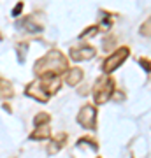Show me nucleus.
<instances>
[{"label": "nucleus", "mask_w": 151, "mask_h": 158, "mask_svg": "<svg viewBox=\"0 0 151 158\" xmlns=\"http://www.w3.org/2000/svg\"><path fill=\"white\" fill-rule=\"evenodd\" d=\"M93 55H95V49L88 48V46H79V48H72L70 49L72 60H86V58H91Z\"/></svg>", "instance_id": "20e7f679"}, {"label": "nucleus", "mask_w": 151, "mask_h": 158, "mask_svg": "<svg viewBox=\"0 0 151 158\" xmlns=\"http://www.w3.org/2000/svg\"><path fill=\"white\" fill-rule=\"evenodd\" d=\"M21 4H19V6H18V7H14V11H12V14H14V16H16V14H18V12H19V11H21Z\"/></svg>", "instance_id": "6e6552de"}, {"label": "nucleus", "mask_w": 151, "mask_h": 158, "mask_svg": "<svg viewBox=\"0 0 151 158\" xmlns=\"http://www.w3.org/2000/svg\"><path fill=\"white\" fill-rule=\"evenodd\" d=\"M112 90H114L112 81H109V79H100V81L97 83V86H95V100L99 102V104L106 102L107 98L111 97Z\"/></svg>", "instance_id": "f257e3e1"}, {"label": "nucleus", "mask_w": 151, "mask_h": 158, "mask_svg": "<svg viewBox=\"0 0 151 158\" xmlns=\"http://www.w3.org/2000/svg\"><path fill=\"white\" fill-rule=\"evenodd\" d=\"M48 116H46V114H40V116H37V118H35V125H37V127H39V123H42V121H48Z\"/></svg>", "instance_id": "0eeeda50"}, {"label": "nucleus", "mask_w": 151, "mask_h": 158, "mask_svg": "<svg viewBox=\"0 0 151 158\" xmlns=\"http://www.w3.org/2000/svg\"><path fill=\"white\" fill-rule=\"evenodd\" d=\"M48 135H49V130L46 128V127H39V130L34 132L30 137H32V139H46Z\"/></svg>", "instance_id": "423d86ee"}, {"label": "nucleus", "mask_w": 151, "mask_h": 158, "mask_svg": "<svg viewBox=\"0 0 151 158\" xmlns=\"http://www.w3.org/2000/svg\"><path fill=\"white\" fill-rule=\"evenodd\" d=\"M127 56H128V49H127V48L118 49L114 55H111V56L104 62V72H112L118 65H121V63L125 62V58Z\"/></svg>", "instance_id": "f03ea898"}, {"label": "nucleus", "mask_w": 151, "mask_h": 158, "mask_svg": "<svg viewBox=\"0 0 151 158\" xmlns=\"http://www.w3.org/2000/svg\"><path fill=\"white\" fill-rule=\"evenodd\" d=\"M81 77H83L81 70H79V69H74V70H70V72L67 74V83L69 85H78L79 81H81Z\"/></svg>", "instance_id": "39448f33"}, {"label": "nucleus", "mask_w": 151, "mask_h": 158, "mask_svg": "<svg viewBox=\"0 0 151 158\" xmlns=\"http://www.w3.org/2000/svg\"><path fill=\"white\" fill-rule=\"evenodd\" d=\"M95 109L91 107V106H84L81 109V113L78 116V121L83 125L84 128H93L95 127Z\"/></svg>", "instance_id": "7ed1b4c3"}]
</instances>
